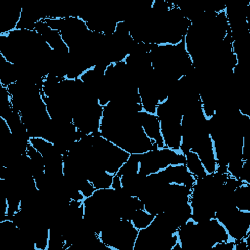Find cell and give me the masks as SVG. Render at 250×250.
Instances as JSON below:
<instances>
[{"instance_id": "cell-1", "label": "cell", "mask_w": 250, "mask_h": 250, "mask_svg": "<svg viewBox=\"0 0 250 250\" xmlns=\"http://www.w3.org/2000/svg\"><path fill=\"white\" fill-rule=\"evenodd\" d=\"M184 155H185V165L188 171L192 176H194L195 178H202L208 175L196 152L192 150H188L186 153H184Z\"/></svg>"}]
</instances>
